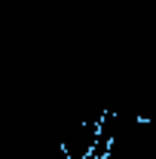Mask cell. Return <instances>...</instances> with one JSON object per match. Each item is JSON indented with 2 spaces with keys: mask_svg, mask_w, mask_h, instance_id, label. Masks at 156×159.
<instances>
[{
  "mask_svg": "<svg viewBox=\"0 0 156 159\" xmlns=\"http://www.w3.org/2000/svg\"><path fill=\"white\" fill-rule=\"evenodd\" d=\"M104 159H107V156H104Z\"/></svg>",
  "mask_w": 156,
  "mask_h": 159,
  "instance_id": "6da1fadb",
  "label": "cell"
}]
</instances>
